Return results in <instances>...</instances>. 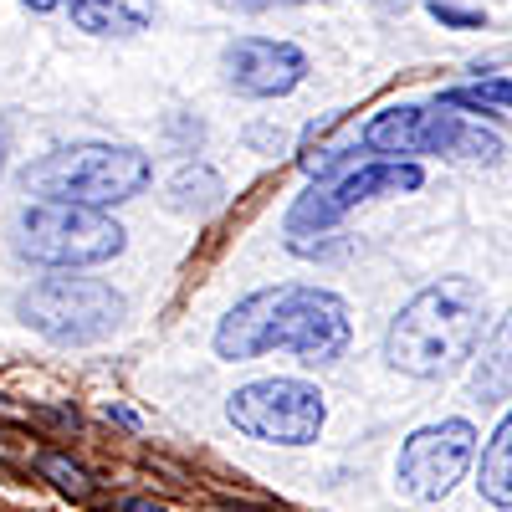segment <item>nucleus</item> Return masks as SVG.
<instances>
[{"label":"nucleus","mask_w":512,"mask_h":512,"mask_svg":"<svg viewBox=\"0 0 512 512\" xmlns=\"http://www.w3.org/2000/svg\"><path fill=\"white\" fill-rule=\"evenodd\" d=\"M482 323H487V292L472 277H441L420 287L390 318L384 364L410 379H446L477 359Z\"/></svg>","instance_id":"1"},{"label":"nucleus","mask_w":512,"mask_h":512,"mask_svg":"<svg viewBox=\"0 0 512 512\" xmlns=\"http://www.w3.org/2000/svg\"><path fill=\"white\" fill-rule=\"evenodd\" d=\"M154 180V164L144 149L134 144H62L52 154H41L36 164H26V195L57 200V205H88V210H108L144 195Z\"/></svg>","instance_id":"2"},{"label":"nucleus","mask_w":512,"mask_h":512,"mask_svg":"<svg viewBox=\"0 0 512 512\" xmlns=\"http://www.w3.org/2000/svg\"><path fill=\"white\" fill-rule=\"evenodd\" d=\"M128 303L123 292L103 277H41L16 297V318L41 333L47 344L62 349H82V344H103V338L123 323Z\"/></svg>","instance_id":"3"},{"label":"nucleus","mask_w":512,"mask_h":512,"mask_svg":"<svg viewBox=\"0 0 512 512\" xmlns=\"http://www.w3.org/2000/svg\"><path fill=\"white\" fill-rule=\"evenodd\" d=\"M364 149L374 159H410L415 154H446V159H497L502 139L492 128L472 123L466 113H451L446 103H390L364 123Z\"/></svg>","instance_id":"4"},{"label":"nucleus","mask_w":512,"mask_h":512,"mask_svg":"<svg viewBox=\"0 0 512 512\" xmlns=\"http://www.w3.org/2000/svg\"><path fill=\"white\" fill-rule=\"evenodd\" d=\"M123 226L108 210H88V205H57V200H36L16 216V251L36 267H98L113 262L123 251Z\"/></svg>","instance_id":"5"},{"label":"nucleus","mask_w":512,"mask_h":512,"mask_svg":"<svg viewBox=\"0 0 512 512\" xmlns=\"http://www.w3.org/2000/svg\"><path fill=\"white\" fill-rule=\"evenodd\" d=\"M425 185V164L415 159H359L354 169H344L338 180H318L308 195H297V205L287 210V241L303 246V236H323L333 231L349 210L384 200V195H415Z\"/></svg>","instance_id":"6"},{"label":"nucleus","mask_w":512,"mask_h":512,"mask_svg":"<svg viewBox=\"0 0 512 512\" xmlns=\"http://www.w3.org/2000/svg\"><path fill=\"white\" fill-rule=\"evenodd\" d=\"M226 420L241 436L262 441V446H313L323 436L328 405L318 395V384L272 374V379H251L226 400Z\"/></svg>","instance_id":"7"},{"label":"nucleus","mask_w":512,"mask_h":512,"mask_svg":"<svg viewBox=\"0 0 512 512\" xmlns=\"http://www.w3.org/2000/svg\"><path fill=\"white\" fill-rule=\"evenodd\" d=\"M477 456V425L472 420H436V425H420V431L400 446V461H395V482L405 497L415 502H441Z\"/></svg>","instance_id":"8"},{"label":"nucleus","mask_w":512,"mask_h":512,"mask_svg":"<svg viewBox=\"0 0 512 512\" xmlns=\"http://www.w3.org/2000/svg\"><path fill=\"white\" fill-rule=\"evenodd\" d=\"M354 338L349 323V303L328 287H308V282H287V303H282V333L277 349L297 354V364L323 369L338 364Z\"/></svg>","instance_id":"9"},{"label":"nucleus","mask_w":512,"mask_h":512,"mask_svg":"<svg viewBox=\"0 0 512 512\" xmlns=\"http://www.w3.org/2000/svg\"><path fill=\"white\" fill-rule=\"evenodd\" d=\"M221 72L226 88L241 98H287L292 88H303L308 77V57L292 41H272V36H236L221 52Z\"/></svg>","instance_id":"10"},{"label":"nucleus","mask_w":512,"mask_h":512,"mask_svg":"<svg viewBox=\"0 0 512 512\" xmlns=\"http://www.w3.org/2000/svg\"><path fill=\"white\" fill-rule=\"evenodd\" d=\"M282 303H287V282L282 287H256L246 292L241 303L216 323V359L226 364H246V359H262L277 349V333H282Z\"/></svg>","instance_id":"11"},{"label":"nucleus","mask_w":512,"mask_h":512,"mask_svg":"<svg viewBox=\"0 0 512 512\" xmlns=\"http://www.w3.org/2000/svg\"><path fill=\"white\" fill-rule=\"evenodd\" d=\"M472 395L487 405L512 400V308L497 318V328L487 333L482 354L472 359Z\"/></svg>","instance_id":"12"},{"label":"nucleus","mask_w":512,"mask_h":512,"mask_svg":"<svg viewBox=\"0 0 512 512\" xmlns=\"http://www.w3.org/2000/svg\"><path fill=\"white\" fill-rule=\"evenodd\" d=\"M221 200H226V180L200 159H185L175 175L164 180V205L180 210V216H210Z\"/></svg>","instance_id":"13"},{"label":"nucleus","mask_w":512,"mask_h":512,"mask_svg":"<svg viewBox=\"0 0 512 512\" xmlns=\"http://www.w3.org/2000/svg\"><path fill=\"white\" fill-rule=\"evenodd\" d=\"M154 21V0H77L72 26L88 36H139Z\"/></svg>","instance_id":"14"},{"label":"nucleus","mask_w":512,"mask_h":512,"mask_svg":"<svg viewBox=\"0 0 512 512\" xmlns=\"http://www.w3.org/2000/svg\"><path fill=\"white\" fill-rule=\"evenodd\" d=\"M477 492H482V502H492V507H502V512L512 507V405H507V415L497 420L492 441L482 446Z\"/></svg>","instance_id":"15"},{"label":"nucleus","mask_w":512,"mask_h":512,"mask_svg":"<svg viewBox=\"0 0 512 512\" xmlns=\"http://www.w3.org/2000/svg\"><path fill=\"white\" fill-rule=\"evenodd\" d=\"M446 108H472V113H497V108H512V77H487V82H472V88H451L441 93Z\"/></svg>","instance_id":"16"},{"label":"nucleus","mask_w":512,"mask_h":512,"mask_svg":"<svg viewBox=\"0 0 512 512\" xmlns=\"http://www.w3.org/2000/svg\"><path fill=\"white\" fill-rule=\"evenodd\" d=\"M36 466H41V477H47V482H52L57 492H67V497H77V502H82V497H93V477L82 472L77 461H67V456L47 451V456H41Z\"/></svg>","instance_id":"17"},{"label":"nucleus","mask_w":512,"mask_h":512,"mask_svg":"<svg viewBox=\"0 0 512 512\" xmlns=\"http://www.w3.org/2000/svg\"><path fill=\"white\" fill-rule=\"evenodd\" d=\"M431 16H436L441 26H461V31H477V26H482L477 11H451V6H441V0H431Z\"/></svg>","instance_id":"18"},{"label":"nucleus","mask_w":512,"mask_h":512,"mask_svg":"<svg viewBox=\"0 0 512 512\" xmlns=\"http://www.w3.org/2000/svg\"><path fill=\"white\" fill-rule=\"evenodd\" d=\"M118 512H169L164 502H149V497H128V502H118Z\"/></svg>","instance_id":"19"},{"label":"nucleus","mask_w":512,"mask_h":512,"mask_svg":"<svg viewBox=\"0 0 512 512\" xmlns=\"http://www.w3.org/2000/svg\"><path fill=\"white\" fill-rule=\"evenodd\" d=\"M26 11H36V16H47V11H62V6H77V0H21Z\"/></svg>","instance_id":"20"},{"label":"nucleus","mask_w":512,"mask_h":512,"mask_svg":"<svg viewBox=\"0 0 512 512\" xmlns=\"http://www.w3.org/2000/svg\"><path fill=\"white\" fill-rule=\"evenodd\" d=\"M103 415L118 420V425H139V415H134V410H123V405H103Z\"/></svg>","instance_id":"21"}]
</instances>
